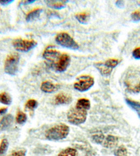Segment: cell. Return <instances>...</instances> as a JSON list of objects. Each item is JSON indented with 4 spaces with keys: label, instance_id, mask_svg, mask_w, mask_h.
Masks as SVG:
<instances>
[{
    "label": "cell",
    "instance_id": "cell-1",
    "mask_svg": "<svg viewBox=\"0 0 140 156\" xmlns=\"http://www.w3.org/2000/svg\"><path fill=\"white\" fill-rule=\"evenodd\" d=\"M43 56L46 61L47 66L57 72H63L70 65L71 57L67 54L61 53L49 46L45 50Z\"/></svg>",
    "mask_w": 140,
    "mask_h": 156
},
{
    "label": "cell",
    "instance_id": "cell-2",
    "mask_svg": "<svg viewBox=\"0 0 140 156\" xmlns=\"http://www.w3.org/2000/svg\"><path fill=\"white\" fill-rule=\"evenodd\" d=\"M69 127L64 124L57 125L49 129L45 132V138L48 140L58 141L65 139L69 135Z\"/></svg>",
    "mask_w": 140,
    "mask_h": 156
},
{
    "label": "cell",
    "instance_id": "cell-3",
    "mask_svg": "<svg viewBox=\"0 0 140 156\" xmlns=\"http://www.w3.org/2000/svg\"><path fill=\"white\" fill-rule=\"evenodd\" d=\"M69 122L74 125H79L84 123L87 117V110L74 107L69 110L67 114Z\"/></svg>",
    "mask_w": 140,
    "mask_h": 156
},
{
    "label": "cell",
    "instance_id": "cell-4",
    "mask_svg": "<svg viewBox=\"0 0 140 156\" xmlns=\"http://www.w3.org/2000/svg\"><path fill=\"white\" fill-rule=\"evenodd\" d=\"M20 56L18 53L13 52L7 56L4 62V72L10 76H14L18 71Z\"/></svg>",
    "mask_w": 140,
    "mask_h": 156
},
{
    "label": "cell",
    "instance_id": "cell-5",
    "mask_svg": "<svg viewBox=\"0 0 140 156\" xmlns=\"http://www.w3.org/2000/svg\"><path fill=\"white\" fill-rule=\"evenodd\" d=\"M124 84L129 91L137 93L140 91V72H131L127 74L124 79Z\"/></svg>",
    "mask_w": 140,
    "mask_h": 156
},
{
    "label": "cell",
    "instance_id": "cell-6",
    "mask_svg": "<svg viewBox=\"0 0 140 156\" xmlns=\"http://www.w3.org/2000/svg\"><path fill=\"white\" fill-rule=\"evenodd\" d=\"M55 40L59 45L64 48L72 50H78L79 48L78 43L67 33H59L56 37Z\"/></svg>",
    "mask_w": 140,
    "mask_h": 156
},
{
    "label": "cell",
    "instance_id": "cell-7",
    "mask_svg": "<svg viewBox=\"0 0 140 156\" xmlns=\"http://www.w3.org/2000/svg\"><path fill=\"white\" fill-rule=\"evenodd\" d=\"M94 85V79L89 75H82L76 79V82L74 84V87L81 92L89 90Z\"/></svg>",
    "mask_w": 140,
    "mask_h": 156
},
{
    "label": "cell",
    "instance_id": "cell-8",
    "mask_svg": "<svg viewBox=\"0 0 140 156\" xmlns=\"http://www.w3.org/2000/svg\"><path fill=\"white\" fill-rule=\"evenodd\" d=\"M12 45L16 50L27 52L36 47L37 43L34 40H26L21 38H17L13 41Z\"/></svg>",
    "mask_w": 140,
    "mask_h": 156
},
{
    "label": "cell",
    "instance_id": "cell-9",
    "mask_svg": "<svg viewBox=\"0 0 140 156\" xmlns=\"http://www.w3.org/2000/svg\"><path fill=\"white\" fill-rule=\"evenodd\" d=\"M72 101V96L67 93H60L54 98V103L56 105H67Z\"/></svg>",
    "mask_w": 140,
    "mask_h": 156
},
{
    "label": "cell",
    "instance_id": "cell-10",
    "mask_svg": "<svg viewBox=\"0 0 140 156\" xmlns=\"http://www.w3.org/2000/svg\"><path fill=\"white\" fill-rule=\"evenodd\" d=\"M118 143V138L116 136L109 135L108 136L105 137L104 141L102 142V146L108 149H111L117 146Z\"/></svg>",
    "mask_w": 140,
    "mask_h": 156
},
{
    "label": "cell",
    "instance_id": "cell-11",
    "mask_svg": "<svg viewBox=\"0 0 140 156\" xmlns=\"http://www.w3.org/2000/svg\"><path fill=\"white\" fill-rule=\"evenodd\" d=\"M60 86L58 85H55L52 83V82L48 81H44L41 85V90L45 93H52L54 91H57Z\"/></svg>",
    "mask_w": 140,
    "mask_h": 156
},
{
    "label": "cell",
    "instance_id": "cell-12",
    "mask_svg": "<svg viewBox=\"0 0 140 156\" xmlns=\"http://www.w3.org/2000/svg\"><path fill=\"white\" fill-rule=\"evenodd\" d=\"M13 122V116L11 114L5 115L0 120V131H4L9 129L12 125Z\"/></svg>",
    "mask_w": 140,
    "mask_h": 156
},
{
    "label": "cell",
    "instance_id": "cell-13",
    "mask_svg": "<svg viewBox=\"0 0 140 156\" xmlns=\"http://www.w3.org/2000/svg\"><path fill=\"white\" fill-rule=\"evenodd\" d=\"M45 2L50 8L60 10L65 7L66 3L68 2V1H50L49 0V1H45Z\"/></svg>",
    "mask_w": 140,
    "mask_h": 156
},
{
    "label": "cell",
    "instance_id": "cell-14",
    "mask_svg": "<svg viewBox=\"0 0 140 156\" xmlns=\"http://www.w3.org/2000/svg\"><path fill=\"white\" fill-rule=\"evenodd\" d=\"M94 66L96 67L97 69H98L102 76H109L111 74L113 69L107 68V66L104 65L103 63H97L94 64Z\"/></svg>",
    "mask_w": 140,
    "mask_h": 156
},
{
    "label": "cell",
    "instance_id": "cell-15",
    "mask_svg": "<svg viewBox=\"0 0 140 156\" xmlns=\"http://www.w3.org/2000/svg\"><path fill=\"white\" fill-rule=\"evenodd\" d=\"M43 12V9H36L32 10L28 13V15L26 17V20L27 21H31L37 20L40 17V15Z\"/></svg>",
    "mask_w": 140,
    "mask_h": 156
},
{
    "label": "cell",
    "instance_id": "cell-16",
    "mask_svg": "<svg viewBox=\"0 0 140 156\" xmlns=\"http://www.w3.org/2000/svg\"><path fill=\"white\" fill-rule=\"evenodd\" d=\"M76 107H79V108L85 109V110H89L91 107V103L89 100L87 98H80L77 101Z\"/></svg>",
    "mask_w": 140,
    "mask_h": 156
},
{
    "label": "cell",
    "instance_id": "cell-17",
    "mask_svg": "<svg viewBox=\"0 0 140 156\" xmlns=\"http://www.w3.org/2000/svg\"><path fill=\"white\" fill-rule=\"evenodd\" d=\"M75 17L80 23L87 24L88 21H89L90 14L88 12H80L75 15Z\"/></svg>",
    "mask_w": 140,
    "mask_h": 156
},
{
    "label": "cell",
    "instance_id": "cell-18",
    "mask_svg": "<svg viewBox=\"0 0 140 156\" xmlns=\"http://www.w3.org/2000/svg\"><path fill=\"white\" fill-rule=\"evenodd\" d=\"M126 103H127L128 105L131 107V109H133L134 111L137 112V114H138L139 117L140 118V103L137 101H132L131 99L126 98Z\"/></svg>",
    "mask_w": 140,
    "mask_h": 156
},
{
    "label": "cell",
    "instance_id": "cell-19",
    "mask_svg": "<svg viewBox=\"0 0 140 156\" xmlns=\"http://www.w3.org/2000/svg\"><path fill=\"white\" fill-rule=\"evenodd\" d=\"M58 156H79V153L74 148H67L59 153Z\"/></svg>",
    "mask_w": 140,
    "mask_h": 156
},
{
    "label": "cell",
    "instance_id": "cell-20",
    "mask_svg": "<svg viewBox=\"0 0 140 156\" xmlns=\"http://www.w3.org/2000/svg\"><path fill=\"white\" fill-rule=\"evenodd\" d=\"M0 103L6 105H9L12 103V98L9 94L2 92L0 94Z\"/></svg>",
    "mask_w": 140,
    "mask_h": 156
},
{
    "label": "cell",
    "instance_id": "cell-21",
    "mask_svg": "<svg viewBox=\"0 0 140 156\" xmlns=\"http://www.w3.org/2000/svg\"><path fill=\"white\" fill-rule=\"evenodd\" d=\"M103 63L105 66L107 67V68L113 69L114 68H115L118 64H119V60L115 58H109Z\"/></svg>",
    "mask_w": 140,
    "mask_h": 156
},
{
    "label": "cell",
    "instance_id": "cell-22",
    "mask_svg": "<svg viewBox=\"0 0 140 156\" xmlns=\"http://www.w3.org/2000/svg\"><path fill=\"white\" fill-rule=\"evenodd\" d=\"M27 120V115L22 112H18L17 116H16V122H17L18 124H20V125H22V124H24Z\"/></svg>",
    "mask_w": 140,
    "mask_h": 156
},
{
    "label": "cell",
    "instance_id": "cell-23",
    "mask_svg": "<svg viewBox=\"0 0 140 156\" xmlns=\"http://www.w3.org/2000/svg\"><path fill=\"white\" fill-rule=\"evenodd\" d=\"M9 141L7 139H3L0 143V155H4L9 148Z\"/></svg>",
    "mask_w": 140,
    "mask_h": 156
},
{
    "label": "cell",
    "instance_id": "cell-24",
    "mask_svg": "<svg viewBox=\"0 0 140 156\" xmlns=\"http://www.w3.org/2000/svg\"><path fill=\"white\" fill-rule=\"evenodd\" d=\"M37 107H38V103L34 99H30V100L27 101V103H26V108L32 110V111L34 110Z\"/></svg>",
    "mask_w": 140,
    "mask_h": 156
},
{
    "label": "cell",
    "instance_id": "cell-25",
    "mask_svg": "<svg viewBox=\"0 0 140 156\" xmlns=\"http://www.w3.org/2000/svg\"><path fill=\"white\" fill-rule=\"evenodd\" d=\"M114 154L115 156H126L127 155V149L124 146H120L115 151Z\"/></svg>",
    "mask_w": 140,
    "mask_h": 156
},
{
    "label": "cell",
    "instance_id": "cell-26",
    "mask_svg": "<svg viewBox=\"0 0 140 156\" xmlns=\"http://www.w3.org/2000/svg\"><path fill=\"white\" fill-rule=\"evenodd\" d=\"M104 138L105 136L103 135V134L100 133V134H96V135H93L92 136V140L95 143L102 144V142L104 141Z\"/></svg>",
    "mask_w": 140,
    "mask_h": 156
},
{
    "label": "cell",
    "instance_id": "cell-27",
    "mask_svg": "<svg viewBox=\"0 0 140 156\" xmlns=\"http://www.w3.org/2000/svg\"><path fill=\"white\" fill-rule=\"evenodd\" d=\"M27 151L24 149H21L17 151H14L10 153L9 156H26Z\"/></svg>",
    "mask_w": 140,
    "mask_h": 156
},
{
    "label": "cell",
    "instance_id": "cell-28",
    "mask_svg": "<svg viewBox=\"0 0 140 156\" xmlns=\"http://www.w3.org/2000/svg\"><path fill=\"white\" fill-rule=\"evenodd\" d=\"M131 18L134 21H140V10H135L132 13Z\"/></svg>",
    "mask_w": 140,
    "mask_h": 156
},
{
    "label": "cell",
    "instance_id": "cell-29",
    "mask_svg": "<svg viewBox=\"0 0 140 156\" xmlns=\"http://www.w3.org/2000/svg\"><path fill=\"white\" fill-rule=\"evenodd\" d=\"M132 55H133V56L135 59H140V47L135 48L133 51Z\"/></svg>",
    "mask_w": 140,
    "mask_h": 156
},
{
    "label": "cell",
    "instance_id": "cell-30",
    "mask_svg": "<svg viewBox=\"0 0 140 156\" xmlns=\"http://www.w3.org/2000/svg\"><path fill=\"white\" fill-rule=\"evenodd\" d=\"M13 2H14V0H0V4L2 6H7V5L12 3Z\"/></svg>",
    "mask_w": 140,
    "mask_h": 156
},
{
    "label": "cell",
    "instance_id": "cell-31",
    "mask_svg": "<svg viewBox=\"0 0 140 156\" xmlns=\"http://www.w3.org/2000/svg\"><path fill=\"white\" fill-rule=\"evenodd\" d=\"M115 4H116V6L118 8H120V9H122V8L124 6V2L122 1H117V2H116Z\"/></svg>",
    "mask_w": 140,
    "mask_h": 156
},
{
    "label": "cell",
    "instance_id": "cell-32",
    "mask_svg": "<svg viewBox=\"0 0 140 156\" xmlns=\"http://www.w3.org/2000/svg\"><path fill=\"white\" fill-rule=\"evenodd\" d=\"M7 110H8V109L6 108V107H3V108H1L0 109V114H6Z\"/></svg>",
    "mask_w": 140,
    "mask_h": 156
},
{
    "label": "cell",
    "instance_id": "cell-33",
    "mask_svg": "<svg viewBox=\"0 0 140 156\" xmlns=\"http://www.w3.org/2000/svg\"><path fill=\"white\" fill-rule=\"evenodd\" d=\"M35 2V0H32V1H26V2H25V3H23L24 4H32V3H34V2Z\"/></svg>",
    "mask_w": 140,
    "mask_h": 156
}]
</instances>
